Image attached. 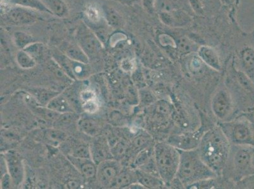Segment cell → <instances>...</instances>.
<instances>
[{"label": "cell", "instance_id": "cell-35", "mask_svg": "<svg viewBox=\"0 0 254 189\" xmlns=\"http://www.w3.org/2000/svg\"><path fill=\"white\" fill-rule=\"evenodd\" d=\"M80 97L83 103L96 99L95 93L91 90H84L80 92Z\"/></svg>", "mask_w": 254, "mask_h": 189}, {"label": "cell", "instance_id": "cell-14", "mask_svg": "<svg viewBox=\"0 0 254 189\" xmlns=\"http://www.w3.org/2000/svg\"><path fill=\"white\" fill-rule=\"evenodd\" d=\"M66 156L71 164L77 168L85 179L90 180L95 178L98 171V165L91 158H77L71 154H68Z\"/></svg>", "mask_w": 254, "mask_h": 189}, {"label": "cell", "instance_id": "cell-9", "mask_svg": "<svg viewBox=\"0 0 254 189\" xmlns=\"http://www.w3.org/2000/svg\"><path fill=\"white\" fill-rule=\"evenodd\" d=\"M3 155L5 159L8 173L12 180L13 186H21L25 177V168L21 156L14 151H9Z\"/></svg>", "mask_w": 254, "mask_h": 189}, {"label": "cell", "instance_id": "cell-21", "mask_svg": "<svg viewBox=\"0 0 254 189\" xmlns=\"http://www.w3.org/2000/svg\"><path fill=\"white\" fill-rule=\"evenodd\" d=\"M106 22L113 29H120L124 26V18L115 9L105 6L103 8Z\"/></svg>", "mask_w": 254, "mask_h": 189}, {"label": "cell", "instance_id": "cell-28", "mask_svg": "<svg viewBox=\"0 0 254 189\" xmlns=\"http://www.w3.org/2000/svg\"><path fill=\"white\" fill-rule=\"evenodd\" d=\"M70 154L77 158H91L90 146H87V145L84 144L75 145V146L73 147L72 153Z\"/></svg>", "mask_w": 254, "mask_h": 189}, {"label": "cell", "instance_id": "cell-23", "mask_svg": "<svg viewBox=\"0 0 254 189\" xmlns=\"http://www.w3.org/2000/svg\"><path fill=\"white\" fill-rule=\"evenodd\" d=\"M134 182H137L135 171L121 170L115 180L113 188L127 189Z\"/></svg>", "mask_w": 254, "mask_h": 189}, {"label": "cell", "instance_id": "cell-7", "mask_svg": "<svg viewBox=\"0 0 254 189\" xmlns=\"http://www.w3.org/2000/svg\"><path fill=\"white\" fill-rule=\"evenodd\" d=\"M211 109L217 118L225 121L234 110L232 95L228 90L221 88L214 94L211 100Z\"/></svg>", "mask_w": 254, "mask_h": 189}, {"label": "cell", "instance_id": "cell-11", "mask_svg": "<svg viewBox=\"0 0 254 189\" xmlns=\"http://www.w3.org/2000/svg\"><path fill=\"white\" fill-rule=\"evenodd\" d=\"M120 171L121 170L117 161L110 159L98 165L96 177L101 186L106 188H113Z\"/></svg>", "mask_w": 254, "mask_h": 189}, {"label": "cell", "instance_id": "cell-17", "mask_svg": "<svg viewBox=\"0 0 254 189\" xmlns=\"http://www.w3.org/2000/svg\"><path fill=\"white\" fill-rule=\"evenodd\" d=\"M135 172L137 182L145 189H163L167 187L158 175L150 174L139 168H137Z\"/></svg>", "mask_w": 254, "mask_h": 189}, {"label": "cell", "instance_id": "cell-36", "mask_svg": "<svg viewBox=\"0 0 254 189\" xmlns=\"http://www.w3.org/2000/svg\"><path fill=\"white\" fill-rule=\"evenodd\" d=\"M155 2L156 0H142V5L149 14H152L156 11Z\"/></svg>", "mask_w": 254, "mask_h": 189}, {"label": "cell", "instance_id": "cell-15", "mask_svg": "<svg viewBox=\"0 0 254 189\" xmlns=\"http://www.w3.org/2000/svg\"><path fill=\"white\" fill-rule=\"evenodd\" d=\"M239 64L242 73L254 84V47L246 46L240 50Z\"/></svg>", "mask_w": 254, "mask_h": 189}, {"label": "cell", "instance_id": "cell-29", "mask_svg": "<svg viewBox=\"0 0 254 189\" xmlns=\"http://www.w3.org/2000/svg\"><path fill=\"white\" fill-rule=\"evenodd\" d=\"M45 137L48 140L53 142V143L59 144L66 139V135L62 131L52 129L46 131Z\"/></svg>", "mask_w": 254, "mask_h": 189}, {"label": "cell", "instance_id": "cell-27", "mask_svg": "<svg viewBox=\"0 0 254 189\" xmlns=\"http://www.w3.org/2000/svg\"><path fill=\"white\" fill-rule=\"evenodd\" d=\"M34 96L41 104L47 105L50 101L59 94L50 90L41 89L34 91Z\"/></svg>", "mask_w": 254, "mask_h": 189}, {"label": "cell", "instance_id": "cell-12", "mask_svg": "<svg viewBox=\"0 0 254 189\" xmlns=\"http://www.w3.org/2000/svg\"><path fill=\"white\" fill-rule=\"evenodd\" d=\"M161 21L166 26L172 28H181L188 26L191 22V18L186 11L181 9L162 11L158 13Z\"/></svg>", "mask_w": 254, "mask_h": 189}, {"label": "cell", "instance_id": "cell-10", "mask_svg": "<svg viewBox=\"0 0 254 189\" xmlns=\"http://www.w3.org/2000/svg\"><path fill=\"white\" fill-rule=\"evenodd\" d=\"M203 134L200 131L184 133L172 136L166 142L180 151L193 150L197 148Z\"/></svg>", "mask_w": 254, "mask_h": 189}, {"label": "cell", "instance_id": "cell-30", "mask_svg": "<svg viewBox=\"0 0 254 189\" xmlns=\"http://www.w3.org/2000/svg\"><path fill=\"white\" fill-rule=\"evenodd\" d=\"M24 50L37 61V59L42 56L44 45L42 43L34 42L25 47Z\"/></svg>", "mask_w": 254, "mask_h": 189}, {"label": "cell", "instance_id": "cell-13", "mask_svg": "<svg viewBox=\"0 0 254 189\" xmlns=\"http://www.w3.org/2000/svg\"><path fill=\"white\" fill-rule=\"evenodd\" d=\"M91 158L97 165L104 161L112 159L113 154L108 141L103 137H98L92 142L91 146Z\"/></svg>", "mask_w": 254, "mask_h": 189}, {"label": "cell", "instance_id": "cell-2", "mask_svg": "<svg viewBox=\"0 0 254 189\" xmlns=\"http://www.w3.org/2000/svg\"><path fill=\"white\" fill-rule=\"evenodd\" d=\"M179 170L176 178L184 188L205 180L215 179L217 174L208 167L201 157L197 148L189 151H180Z\"/></svg>", "mask_w": 254, "mask_h": 189}, {"label": "cell", "instance_id": "cell-38", "mask_svg": "<svg viewBox=\"0 0 254 189\" xmlns=\"http://www.w3.org/2000/svg\"><path fill=\"white\" fill-rule=\"evenodd\" d=\"M126 144L122 142H117L116 144L115 145L114 147L113 148H111L112 149V153L113 156H120L121 154L124 153V151H126Z\"/></svg>", "mask_w": 254, "mask_h": 189}, {"label": "cell", "instance_id": "cell-25", "mask_svg": "<svg viewBox=\"0 0 254 189\" xmlns=\"http://www.w3.org/2000/svg\"><path fill=\"white\" fill-rule=\"evenodd\" d=\"M16 61L18 65L24 70L33 68L36 65V60L24 49H21L17 52Z\"/></svg>", "mask_w": 254, "mask_h": 189}, {"label": "cell", "instance_id": "cell-31", "mask_svg": "<svg viewBox=\"0 0 254 189\" xmlns=\"http://www.w3.org/2000/svg\"><path fill=\"white\" fill-rule=\"evenodd\" d=\"M177 46L179 52L184 54H189L195 49L194 44L186 38H180Z\"/></svg>", "mask_w": 254, "mask_h": 189}, {"label": "cell", "instance_id": "cell-4", "mask_svg": "<svg viewBox=\"0 0 254 189\" xmlns=\"http://www.w3.org/2000/svg\"><path fill=\"white\" fill-rule=\"evenodd\" d=\"M219 127L231 143L240 146H251L254 143V131L247 121L226 122Z\"/></svg>", "mask_w": 254, "mask_h": 189}, {"label": "cell", "instance_id": "cell-24", "mask_svg": "<svg viewBox=\"0 0 254 189\" xmlns=\"http://www.w3.org/2000/svg\"><path fill=\"white\" fill-rule=\"evenodd\" d=\"M10 2L11 4H14V5L23 6V7L51 14L50 11L41 0H10Z\"/></svg>", "mask_w": 254, "mask_h": 189}, {"label": "cell", "instance_id": "cell-3", "mask_svg": "<svg viewBox=\"0 0 254 189\" xmlns=\"http://www.w3.org/2000/svg\"><path fill=\"white\" fill-rule=\"evenodd\" d=\"M154 158L159 176L166 186L170 187L179 170L180 150L166 142H157L154 146Z\"/></svg>", "mask_w": 254, "mask_h": 189}, {"label": "cell", "instance_id": "cell-16", "mask_svg": "<svg viewBox=\"0 0 254 189\" xmlns=\"http://www.w3.org/2000/svg\"><path fill=\"white\" fill-rule=\"evenodd\" d=\"M198 56L200 61L213 70L217 71L221 70L220 59L216 50L208 46H200L197 49Z\"/></svg>", "mask_w": 254, "mask_h": 189}, {"label": "cell", "instance_id": "cell-26", "mask_svg": "<svg viewBox=\"0 0 254 189\" xmlns=\"http://www.w3.org/2000/svg\"><path fill=\"white\" fill-rule=\"evenodd\" d=\"M13 42L19 49H24L31 44L34 43V38L29 34L23 32H16L13 34Z\"/></svg>", "mask_w": 254, "mask_h": 189}, {"label": "cell", "instance_id": "cell-19", "mask_svg": "<svg viewBox=\"0 0 254 189\" xmlns=\"http://www.w3.org/2000/svg\"><path fill=\"white\" fill-rule=\"evenodd\" d=\"M46 107L60 114H70L74 112V109L70 101L66 96L62 94H59L55 96Z\"/></svg>", "mask_w": 254, "mask_h": 189}, {"label": "cell", "instance_id": "cell-39", "mask_svg": "<svg viewBox=\"0 0 254 189\" xmlns=\"http://www.w3.org/2000/svg\"><path fill=\"white\" fill-rule=\"evenodd\" d=\"M120 67H121L122 70L126 71V72L134 71V69H133L134 64H133V61L130 59L127 58L122 60Z\"/></svg>", "mask_w": 254, "mask_h": 189}, {"label": "cell", "instance_id": "cell-33", "mask_svg": "<svg viewBox=\"0 0 254 189\" xmlns=\"http://www.w3.org/2000/svg\"><path fill=\"white\" fill-rule=\"evenodd\" d=\"M83 109L85 112L89 113V114H93L98 111L99 109V104L96 101V99L90 101H87L82 103Z\"/></svg>", "mask_w": 254, "mask_h": 189}, {"label": "cell", "instance_id": "cell-32", "mask_svg": "<svg viewBox=\"0 0 254 189\" xmlns=\"http://www.w3.org/2000/svg\"><path fill=\"white\" fill-rule=\"evenodd\" d=\"M150 139L151 138L149 135H140L133 141V144L136 147L140 148L142 150L149 146L150 142H151Z\"/></svg>", "mask_w": 254, "mask_h": 189}, {"label": "cell", "instance_id": "cell-40", "mask_svg": "<svg viewBox=\"0 0 254 189\" xmlns=\"http://www.w3.org/2000/svg\"><path fill=\"white\" fill-rule=\"evenodd\" d=\"M253 165L254 166V148L253 149Z\"/></svg>", "mask_w": 254, "mask_h": 189}, {"label": "cell", "instance_id": "cell-20", "mask_svg": "<svg viewBox=\"0 0 254 189\" xmlns=\"http://www.w3.org/2000/svg\"><path fill=\"white\" fill-rule=\"evenodd\" d=\"M46 8L50 11L51 14L60 18L68 16L69 9L67 4L64 0H41Z\"/></svg>", "mask_w": 254, "mask_h": 189}, {"label": "cell", "instance_id": "cell-6", "mask_svg": "<svg viewBox=\"0 0 254 189\" xmlns=\"http://www.w3.org/2000/svg\"><path fill=\"white\" fill-rule=\"evenodd\" d=\"M77 43L89 59L95 58L103 49V44L86 24H82L76 32Z\"/></svg>", "mask_w": 254, "mask_h": 189}, {"label": "cell", "instance_id": "cell-41", "mask_svg": "<svg viewBox=\"0 0 254 189\" xmlns=\"http://www.w3.org/2000/svg\"><path fill=\"white\" fill-rule=\"evenodd\" d=\"M253 36L254 37V32H253Z\"/></svg>", "mask_w": 254, "mask_h": 189}, {"label": "cell", "instance_id": "cell-37", "mask_svg": "<svg viewBox=\"0 0 254 189\" xmlns=\"http://www.w3.org/2000/svg\"><path fill=\"white\" fill-rule=\"evenodd\" d=\"M12 186H13L12 180L8 172L1 176V189H10Z\"/></svg>", "mask_w": 254, "mask_h": 189}, {"label": "cell", "instance_id": "cell-5", "mask_svg": "<svg viewBox=\"0 0 254 189\" xmlns=\"http://www.w3.org/2000/svg\"><path fill=\"white\" fill-rule=\"evenodd\" d=\"M235 146L233 151L231 147L229 156L232 160L233 174L237 179L240 180L254 174L253 149L249 146Z\"/></svg>", "mask_w": 254, "mask_h": 189}, {"label": "cell", "instance_id": "cell-1", "mask_svg": "<svg viewBox=\"0 0 254 189\" xmlns=\"http://www.w3.org/2000/svg\"><path fill=\"white\" fill-rule=\"evenodd\" d=\"M231 142L220 127L211 129L203 134L197 147L205 164L218 175L223 171L229 158Z\"/></svg>", "mask_w": 254, "mask_h": 189}, {"label": "cell", "instance_id": "cell-22", "mask_svg": "<svg viewBox=\"0 0 254 189\" xmlns=\"http://www.w3.org/2000/svg\"><path fill=\"white\" fill-rule=\"evenodd\" d=\"M78 126L82 133L90 137H96L100 131V126L98 122L91 117H82L78 121Z\"/></svg>", "mask_w": 254, "mask_h": 189}, {"label": "cell", "instance_id": "cell-34", "mask_svg": "<svg viewBox=\"0 0 254 189\" xmlns=\"http://www.w3.org/2000/svg\"><path fill=\"white\" fill-rule=\"evenodd\" d=\"M191 7L197 15H203L204 14V6L200 0H189Z\"/></svg>", "mask_w": 254, "mask_h": 189}, {"label": "cell", "instance_id": "cell-18", "mask_svg": "<svg viewBox=\"0 0 254 189\" xmlns=\"http://www.w3.org/2000/svg\"><path fill=\"white\" fill-rule=\"evenodd\" d=\"M62 52L73 61L89 64L90 59L77 43H64L62 46Z\"/></svg>", "mask_w": 254, "mask_h": 189}, {"label": "cell", "instance_id": "cell-8", "mask_svg": "<svg viewBox=\"0 0 254 189\" xmlns=\"http://www.w3.org/2000/svg\"><path fill=\"white\" fill-rule=\"evenodd\" d=\"M6 10L4 20L15 26H27L35 24L39 18L38 11L14 5Z\"/></svg>", "mask_w": 254, "mask_h": 189}]
</instances>
